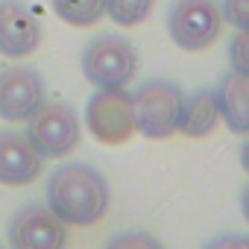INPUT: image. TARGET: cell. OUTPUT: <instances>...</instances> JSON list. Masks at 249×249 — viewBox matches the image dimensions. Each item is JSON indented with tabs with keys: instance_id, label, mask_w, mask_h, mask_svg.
I'll return each mask as SVG.
<instances>
[{
	"instance_id": "21",
	"label": "cell",
	"mask_w": 249,
	"mask_h": 249,
	"mask_svg": "<svg viewBox=\"0 0 249 249\" xmlns=\"http://www.w3.org/2000/svg\"><path fill=\"white\" fill-rule=\"evenodd\" d=\"M0 249H6V246H3V243H0Z\"/></svg>"
},
{
	"instance_id": "16",
	"label": "cell",
	"mask_w": 249,
	"mask_h": 249,
	"mask_svg": "<svg viewBox=\"0 0 249 249\" xmlns=\"http://www.w3.org/2000/svg\"><path fill=\"white\" fill-rule=\"evenodd\" d=\"M229 68L231 73H240L249 79V30H240L229 41Z\"/></svg>"
},
{
	"instance_id": "15",
	"label": "cell",
	"mask_w": 249,
	"mask_h": 249,
	"mask_svg": "<svg viewBox=\"0 0 249 249\" xmlns=\"http://www.w3.org/2000/svg\"><path fill=\"white\" fill-rule=\"evenodd\" d=\"M103 249H164V243L144 229H129V231H120V234L108 237Z\"/></svg>"
},
{
	"instance_id": "9",
	"label": "cell",
	"mask_w": 249,
	"mask_h": 249,
	"mask_svg": "<svg viewBox=\"0 0 249 249\" xmlns=\"http://www.w3.org/2000/svg\"><path fill=\"white\" fill-rule=\"evenodd\" d=\"M41 44V21L21 0H0V56L27 59Z\"/></svg>"
},
{
	"instance_id": "11",
	"label": "cell",
	"mask_w": 249,
	"mask_h": 249,
	"mask_svg": "<svg viewBox=\"0 0 249 249\" xmlns=\"http://www.w3.org/2000/svg\"><path fill=\"white\" fill-rule=\"evenodd\" d=\"M220 120L231 135H249V79L240 73H226L214 85Z\"/></svg>"
},
{
	"instance_id": "5",
	"label": "cell",
	"mask_w": 249,
	"mask_h": 249,
	"mask_svg": "<svg viewBox=\"0 0 249 249\" xmlns=\"http://www.w3.org/2000/svg\"><path fill=\"white\" fill-rule=\"evenodd\" d=\"M85 126L106 144L120 147L135 135V106L126 88H97L85 103Z\"/></svg>"
},
{
	"instance_id": "12",
	"label": "cell",
	"mask_w": 249,
	"mask_h": 249,
	"mask_svg": "<svg viewBox=\"0 0 249 249\" xmlns=\"http://www.w3.org/2000/svg\"><path fill=\"white\" fill-rule=\"evenodd\" d=\"M217 123H220V108H217L214 88H199L182 100L176 132H182L185 138H205L214 132Z\"/></svg>"
},
{
	"instance_id": "6",
	"label": "cell",
	"mask_w": 249,
	"mask_h": 249,
	"mask_svg": "<svg viewBox=\"0 0 249 249\" xmlns=\"http://www.w3.org/2000/svg\"><path fill=\"white\" fill-rule=\"evenodd\" d=\"M223 15L214 0H176L167 12V33L176 47L199 53L220 38Z\"/></svg>"
},
{
	"instance_id": "14",
	"label": "cell",
	"mask_w": 249,
	"mask_h": 249,
	"mask_svg": "<svg viewBox=\"0 0 249 249\" xmlns=\"http://www.w3.org/2000/svg\"><path fill=\"white\" fill-rule=\"evenodd\" d=\"M156 0H106V15L117 27H138L153 12Z\"/></svg>"
},
{
	"instance_id": "3",
	"label": "cell",
	"mask_w": 249,
	"mask_h": 249,
	"mask_svg": "<svg viewBox=\"0 0 249 249\" xmlns=\"http://www.w3.org/2000/svg\"><path fill=\"white\" fill-rule=\"evenodd\" d=\"M185 91L170 79H144L132 91L135 106V132L144 138L161 141L170 138L179 126V111H182Z\"/></svg>"
},
{
	"instance_id": "20",
	"label": "cell",
	"mask_w": 249,
	"mask_h": 249,
	"mask_svg": "<svg viewBox=\"0 0 249 249\" xmlns=\"http://www.w3.org/2000/svg\"><path fill=\"white\" fill-rule=\"evenodd\" d=\"M240 164H243V170L249 173V135H246V141H243V147H240Z\"/></svg>"
},
{
	"instance_id": "8",
	"label": "cell",
	"mask_w": 249,
	"mask_h": 249,
	"mask_svg": "<svg viewBox=\"0 0 249 249\" xmlns=\"http://www.w3.org/2000/svg\"><path fill=\"white\" fill-rule=\"evenodd\" d=\"M44 79L36 68H0V117L6 123H27L44 103Z\"/></svg>"
},
{
	"instance_id": "13",
	"label": "cell",
	"mask_w": 249,
	"mask_h": 249,
	"mask_svg": "<svg viewBox=\"0 0 249 249\" xmlns=\"http://www.w3.org/2000/svg\"><path fill=\"white\" fill-rule=\"evenodd\" d=\"M53 15L71 27H94L106 15V0H50Z\"/></svg>"
},
{
	"instance_id": "10",
	"label": "cell",
	"mask_w": 249,
	"mask_h": 249,
	"mask_svg": "<svg viewBox=\"0 0 249 249\" xmlns=\"http://www.w3.org/2000/svg\"><path fill=\"white\" fill-rule=\"evenodd\" d=\"M44 170V159L33 150L24 132L0 129V185L27 188Z\"/></svg>"
},
{
	"instance_id": "18",
	"label": "cell",
	"mask_w": 249,
	"mask_h": 249,
	"mask_svg": "<svg viewBox=\"0 0 249 249\" xmlns=\"http://www.w3.org/2000/svg\"><path fill=\"white\" fill-rule=\"evenodd\" d=\"M202 249H249V237H243V234H217Z\"/></svg>"
},
{
	"instance_id": "17",
	"label": "cell",
	"mask_w": 249,
	"mask_h": 249,
	"mask_svg": "<svg viewBox=\"0 0 249 249\" xmlns=\"http://www.w3.org/2000/svg\"><path fill=\"white\" fill-rule=\"evenodd\" d=\"M220 15L234 30H249V0H223Z\"/></svg>"
},
{
	"instance_id": "19",
	"label": "cell",
	"mask_w": 249,
	"mask_h": 249,
	"mask_svg": "<svg viewBox=\"0 0 249 249\" xmlns=\"http://www.w3.org/2000/svg\"><path fill=\"white\" fill-rule=\"evenodd\" d=\"M240 211H243V217H246V223H249V185L240 191Z\"/></svg>"
},
{
	"instance_id": "1",
	"label": "cell",
	"mask_w": 249,
	"mask_h": 249,
	"mask_svg": "<svg viewBox=\"0 0 249 249\" xmlns=\"http://www.w3.org/2000/svg\"><path fill=\"white\" fill-rule=\"evenodd\" d=\"M47 208L65 226H94L111 205V188L106 176L85 161L59 164L47 176Z\"/></svg>"
},
{
	"instance_id": "2",
	"label": "cell",
	"mask_w": 249,
	"mask_h": 249,
	"mask_svg": "<svg viewBox=\"0 0 249 249\" xmlns=\"http://www.w3.org/2000/svg\"><path fill=\"white\" fill-rule=\"evenodd\" d=\"M82 76L94 88H126L138 73V53L129 38L117 33L94 36L82 50Z\"/></svg>"
},
{
	"instance_id": "7",
	"label": "cell",
	"mask_w": 249,
	"mask_h": 249,
	"mask_svg": "<svg viewBox=\"0 0 249 249\" xmlns=\"http://www.w3.org/2000/svg\"><path fill=\"white\" fill-rule=\"evenodd\" d=\"M9 249H65L68 226L47 208V202L21 205L6 223Z\"/></svg>"
},
{
	"instance_id": "4",
	"label": "cell",
	"mask_w": 249,
	"mask_h": 249,
	"mask_svg": "<svg viewBox=\"0 0 249 249\" xmlns=\"http://www.w3.org/2000/svg\"><path fill=\"white\" fill-rule=\"evenodd\" d=\"M27 141L41 159H65L79 147V114L71 103L53 100L41 103V108L27 120Z\"/></svg>"
}]
</instances>
